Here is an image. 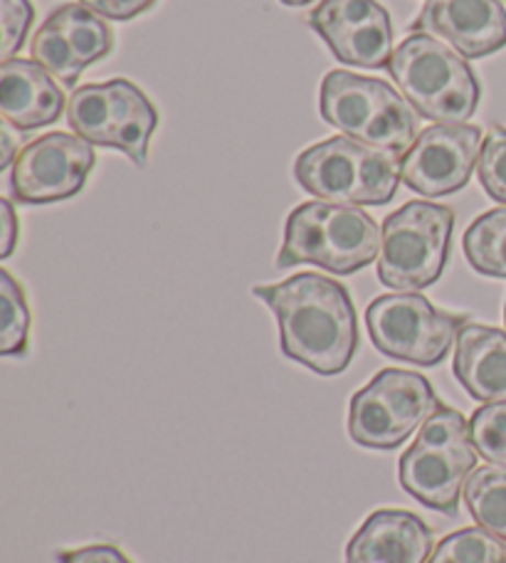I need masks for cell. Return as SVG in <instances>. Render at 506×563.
<instances>
[{
  "instance_id": "obj_16",
  "label": "cell",
  "mask_w": 506,
  "mask_h": 563,
  "mask_svg": "<svg viewBox=\"0 0 506 563\" xmlns=\"http://www.w3.org/2000/svg\"><path fill=\"white\" fill-rule=\"evenodd\" d=\"M432 529L405 509H378L363 521L346 547V563H428Z\"/></svg>"
},
{
  "instance_id": "obj_24",
  "label": "cell",
  "mask_w": 506,
  "mask_h": 563,
  "mask_svg": "<svg viewBox=\"0 0 506 563\" xmlns=\"http://www.w3.org/2000/svg\"><path fill=\"white\" fill-rule=\"evenodd\" d=\"M477 174L487 196L506 206V129H492L484 136Z\"/></svg>"
},
{
  "instance_id": "obj_28",
  "label": "cell",
  "mask_w": 506,
  "mask_h": 563,
  "mask_svg": "<svg viewBox=\"0 0 506 563\" xmlns=\"http://www.w3.org/2000/svg\"><path fill=\"white\" fill-rule=\"evenodd\" d=\"M20 240V220L8 198L0 200V257L8 260Z\"/></svg>"
},
{
  "instance_id": "obj_22",
  "label": "cell",
  "mask_w": 506,
  "mask_h": 563,
  "mask_svg": "<svg viewBox=\"0 0 506 563\" xmlns=\"http://www.w3.org/2000/svg\"><path fill=\"white\" fill-rule=\"evenodd\" d=\"M428 563H506V541L482 527H468L444 537Z\"/></svg>"
},
{
  "instance_id": "obj_25",
  "label": "cell",
  "mask_w": 506,
  "mask_h": 563,
  "mask_svg": "<svg viewBox=\"0 0 506 563\" xmlns=\"http://www.w3.org/2000/svg\"><path fill=\"white\" fill-rule=\"evenodd\" d=\"M0 15H3V63H8L25 45L35 8L30 0H0Z\"/></svg>"
},
{
  "instance_id": "obj_9",
  "label": "cell",
  "mask_w": 506,
  "mask_h": 563,
  "mask_svg": "<svg viewBox=\"0 0 506 563\" xmlns=\"http://www.w3.org/2000/svg\"><path fill=\"white\" fill-rule=\"evenodd\" d=\"M67 122L89 144L119 148L144 166L151 136L158 126V109L144 89L117 77L105 85L75 89L67 102Z\"/></svg>"
},
{
  "instance_id": "obj_18",
  "label": "cell",
  "mask_w": 506,
  "mask_h": 563,
  "mask_svg": "<svg viewBox=\"0 0 506 563\" xmlns=\"http://www.w3.org/2000/svg\"><path fill=\"white\" fill-rule=\"evenodd\" d=\"M452 374L480 404H504L506 331L464 321L454 344Z\"/></svg>"
},
{
  "instance_id": "obj_20",
  "label": "cell",
  "mask_w": 506,
  "mask_h": 563,
  "mask_svg": "<svg viewBox=\"0 0 506 563\" xmlns=\"http://www.w3.org/2000/svg\"><path fill=\"white\" fill-rule=\"evenodd\" d=\"M472 519L490 534L506 541V467H477L462 489Z\"/></svg>"
},
{
  "instance_id": "obj_17",
  "label": "cell",
  "mask_w": 506,
  "mask_h": 563,
  "mask_svg": "<svg viewBox=\"0 0 506 563\" xmlns=\"http://www.w3.org/2000/svg\"><path fill=\"white\" fill-rule=\"evenodd\" d=\"M0 112L18 132H33L63 117L65 95L43 65L13 57L0 67Z\"/></svg>"
},
{
  "instance_id": "obj_1",
  "label": "cell",
  "mask_w": 506,
  "mask_h": 563,
  "mask_svg": "<svg viewBox=\"0 0 506 563\" xmlns=\"http://www.w3.org/2000/svg\"><path fill=\"white\" fill-rule=\"evenodd\" d=\"M272 309L282 354L319 376H339L359 349V317L349 289L317 273L252 287Z\"/></svg>"
},
{
  "instance_id": "obj_11",
  "label": "cell",
  "mask_w": 506,
  "mask_h": 563,
  "mask_svg": "<svg viewBox=\"0 0 506 563\" xmlns=\"http://www.w3.org/2000/svg\"><path fill=\"white\" fill-rule=\"evenodd\" d=\"M97 154L89 141L50 132L20 151L10 170V190L18 203L43 206L67 200L85 188Z\"/></svg>"
},
{
  "instance_id": "obj_3",
  "label": "cell",
  "mask_w": 506,
  "mask_h": 563,
  "mask_svg": "<svg viewBox=\"0 0 506 563\" xmlns=\"http://www.w3.org/2000/svg\"><path fill=\"white\" fill-rule=\"evenodd\" d=\"M403 97L422 119L464 124L480 107V79L460 53L428 33H410L388 65Z\"/></svg>"
},
{
  "instance_id": "obj_5",
  "label": "cell",
  "mask_w": 506,
  "mask_h": 563,
  "mask_svg": "<svg viewBox=\"0 0 506 563\" xmlns=\"http://www.w3.org/2000/svg\"><path fill=\"white\" fill-rule=\"evenodd\" d=\"M295 178L317 200L341 206H386L398 194V156L333 136L304 148L295 161Z\"/></svg>"
},
{
  "instance_id": "obj_27",
  "label": "cell",
  "mask_w": 506,
  "mask_h": 563,
  "mask_svg": "<svg viewBox=\"0 0 506 563\" xmlns=\"http://www.w3.org/2000/svg\"><path fill=\"white\" fill-rule=\"evenodd\" d=\"M57 563H134L124 551L111 544H95L82 549L57 551Z\"/></svg>"
},
{
  "instance_id": "obj_23",
  "label": "cell",
  "mask_w": 506,
  "mask_h": 563,
  "mask_svg": "<svg viewBox=\"0 0 506 563\" xmlns=\"http://www.w3.org/2000/svg\"><path fill=\"white\" fill-rule=\"evenodd\" d=\"M470 435L474 450L490 465L506 467V400L504 404H484L470 418Z\"/></svg>"
},
{
  "instance_id": "obj_13",
  "label": "cell",
  "mask_w": 506,
  "mask_h": 563,
  "mask_svg": "<svg viewBox=\"0 0 506 563\" xmlns=\"http://www.w3.org/2000/svg\"><path fill=\"white\" fill-rule=\"evenodd\" d=\"M309 25L343 65L381 69L393 59V23L378 0H321Z\"/></svg>"
},
{
  "instance_id": "obj_29",
  "label": "cell",
  "mask_w": 506,
  "mask_h": 563,
  "mask_svg": "<svg viewBox=\"0 0 506 563\" xmlns=\"http://www.w3.org/2000/svg\"><path fill=\"white\" fill-rule=\"evenodd\" d=\"M13 124L3 122L0 126V170H8L15 164V158L20 154V136H15Z\"/></svg>"
},
{
  "instance_id": "obj_19",
  "label": "cell",
  "mask_w": 506,
  "mask_h": 563,
  "mask_svg": "<svg viewBox=\"0 0 506 563\" xmlns=\"http://www.w3.org/2000/svg\"><path fill=\"white\" fill-rule=\"evenodd\" d=\"M462 247L474 273L506 279V208L487 210L474 220Z\"/></svg>"
},
{
  "instance_id": "obj_6",
  "label": "cell",
  "mask_w": 506,
  "mask_h": 563,
  "mask_svg": "<svg viewBox=\"0 0 506 563\" xmlns=\"http://www.w3.org/2000/svg\"><path fill=\"white\" fill-rule=\"evenodd\" d=\"M470 420L452 408H440L420 428L413 445L403 452L398 479L413 499L435 511H458L462 489L477 465Z\"/></svg>"
},
{
  "instance_id": "obj_2",
  "label": "cell",
  "mask_w": 506,
  "mask_h": 563,
  "mask_svg": "<svg viewBox=\"0 0 506 563\" xmlns=\"http://www.w3.org/2000/svg\"><path fill=\"white\" fill-rule=\"evenodd\" d=\"M383 230L359 206L309 200L292 210L277 267L317 265L333 275H353L381 255Z\"/></svg>"
},
{
  "instance_id": "obj_7",
  "label": "cell",
  "mask_w": 506,
  "mask_h": 563,
  "mask_svg": "<svg viewBox=\"0 0 506 563\" xmlns=\"http://www.w3.org/2000/svg\"><path fill=\"white\" fill-rule=\"evenodd\" d=\"M454 210L430 200H410L383 223L378 279L396 291L435 285L448 265Z\"/></svg>"
},
{
  "instance_id": "obj_14",
  "label": "cell",
  "mask_w": 506,
  "mask_h": 563,
  "mask_svg": "<svg viewBox=\"0 0 506 563\" xmlns=\"http://www.w3.org/2000/svg\"><path fill=\"white\" fill-rule=\"evenodd\" d=\"M114 47V33L85 3H65L50 13L30 45V55L59 82L73 87L89 65Z\"/></svg>"
},
{
  "instance_id": "obj_30",
  "label": "cell",
  "mask_w": 506,
  "mask_h": 563,
  "mask_svg": "<svg viewBox=\"0 0 506 563\" xmlns=\"http://www.w3.org/2000/svg\"><path fill=\"white\" fill-rule=\"evenodd\" d=\"M285 5H292V8H299V5H309L314 3V0H282Z\"/></svg>"
},
{
  "instance_id": "obj_8",
  "label": "cell",
  "mask_w": 506,
  "mask_h": 563,
  "mask_svg": "<svg viewBox=\"0 0 506 563\" xmlns=\"http://www.w3.org/2000/svg\"><path fill=\"white\" fill-rule=\"evenodd\" d=\"M440 408L428 378L415 371L386 368L353 394L349 435L361 448L396 450Z\"/></svg>"
},
{
  "instance_id": "obj_31",
  "label": "cell",
  "mask_w": 506,
  "mask_h": 563,
  "mask_svg": "<svg viewBox=\"0 0 506 563\" xmlns=\"http://www.w3.org/2000/svg\"><path fill=\"white\" fill-rule=\"evenodd\" d=\"M504 327H506V305H504Z\"/></svg>"
},
{
  "instance_id": "obj_12",
  "label": "cell",
  "mask_w": 506,
  "mask_h": 563,
  "mask_svg": "<svg viewBox=\"0 0 506 563\" xmlns=\"http://www.w3.org/2000/svg\"><path fill=\"white\" fill-rule=\"evenodd\" d=\"M484 132L472 124H435L400 156V178L428 198L452 196L470 184L480 164Z\"/></svg>"
},
{
  "instance_id": "obj_4",
  "label": "cell",
  "mask_w": 506,
  "mask_h": 563,
  "mask_svg": "<svg viewBox=\"0 0 506 563\" xmlns=\"http://www.w3.org/2000/svg\"><path fill=\"white\" fill-rule=\"evenodd\" d=\"M323 122L361 144L403 156L418 139V112L396 87L376 77L333 69L321 82Z\"/></svg>"
},
{
  "instance_id": "obj_21",
  "label": "cell",
  "mask_w": 506,
  "mask_h": 563,
  "mask_svg": "<svg viewBox=\"0 0 506 563\" xmlns=\"http://www.w3.org/2000/svg\"><path fill=\"white\" fill-rule=\"evenodd\" d=\"M30 336V307L20 282L0 269V354L23 356Z\"/></svg>"
},
{
  "instance_id": "obj_26",
  "label": "cell",
  "mask_w": 506,
  "mask_h": 563,
  "mask_svg": "<svg viewBox=\"0 0 506 563\" xmlns=\"http://www.w3.org/2000/svg\"><path fill=\"white\" fill-rule=\"evenodd\" d=\"M79 3L92 8L101 18L127 23V20H134L141 13H146V10L154 8L158 0H79Z\"/></svg>"
},
{
  "instance_id": "obj_15",
  "label": "cell",
  "mask_w": 506,
  "mask_h": 563,
  "mask_svg": "<svg viewBox=\"0 0 506 563\" xmlns=\"http://www.w3.org/2000/svg\"><path fill=\"white\" fill-rule=\"evenodd\" d=\"M413 33H428L464 59H482L506 47L502 0H428Z\"/></svg>"
},
{
  "instance_id": "obj_10",
  "label": "cell",
  "mask_w": 506,
  "mask_h": 563,
  "mask_svg": "<svg viewBox=\"0 0 506 563\" xmlns=\"http://www.w3.org/2000/svg\"><path fill=\"white\" fill-rule=\"evenodd\" d=\"M462 317L430 305L418 291L383 295L366 309V327L381 354L415 366H438L458 344Z\"/></svg>"
}]
</instances>
